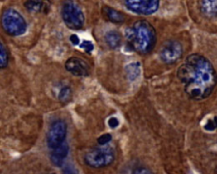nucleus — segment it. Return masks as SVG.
I'll list each match as a JSON object with an SVG mask.
<instances>
[{"instance_id":"1","label":"nucleus","mask_w":217,"mask_h":174,"mask_svg":"<svg viewBox=\"0 0 217 174\" xmlns=\"http://www.w3.org/2000/svg\"><path fill=\"white\" fill-rule=\"evenodd\" d=\"M184 90L191 99L203 100L210 96L217 85V75L210 61L200 54H191L177 71Z\"/></svg>"},{"instance_id":"2","label":"nucleus","mask_w":217,"mask_h":174,"mask_svg":"<svg viewBox=\"0 0 217 174\" xmlns=\"http://www.w3.org/2000/svg\"><path fill=\"white\" fill-rule=\"evenodd\" d=\"M128 45L140 54H148L153 51L157 42L156 30L146 20L136 21L125 31Z\"/></svg>"},{"instance_id":"3","label":"nucleus","mask_w":217,"mask_h":174,"mask_svg":"<svg viewBox=\"0 0 217 174\" xmlns=\"http://www.w3.org/2000/svg\"><path fill=\"white\" fill-rule=\"evenodd\" d=\"M1 24L5 33L11 36H21L27 29V23L24 17L12 8L3 10L1 16Z\"/></svg>"},{"instance_id":"4","label":"nucleus","mask_w":217,"mask_h":174,"mask_svg":"<svg viewBox=\"0 0 217 174\" xmlns=\"http://www.w3.org/2000/svg\"><path fill=\"white\" fill-rule=\"evenodd\" d=\"M115 160V151L110 146L94 147L88 150L84 156L86 165L93 168L105 167Z\"/></svg>"},{"instance_id":"5","label":"nucleus","mask_w":217,"mask_h":174,"mask_svg":"<svg viewBox=\"0 0 217 174\" xmlns=\"http://www.w3.org/2000/svg\"><path fill=\"white\" fill-rule=\"evenodd\" d=\"M61 16L65 25L71 30H81L84 25V14L81 8L73 2L64 3L61 9Z\"/></svg>"},{"instance_id":"6","label":"nucleus","mask_w":217,"mask_h":174,"mask_svg":"<svg viewBox=\"0 0 217 174\" xmlns=\"http://www.w3.org/2000/svg\"><path fill=\"white\" fill-rule=\"evenodd\" d=\"M67 136V124L64 120L58 119L49 127L47 136V144L50 150L64 144Z\"/></svg>"},{"instance_id":"7","label":"nucleus","mask_w":217,"mask_h":174,"mask_svg":"<svg viewBox=\"0 0 217 174\" xmlns=\"http://www.w3.org/2000/svg\"><path fill=\"white\" fill-rule=\"evenodd\" d=\"M182 53L183 49L181 43L175 40H169L162 44L159 54L160 59L164 63L172 64L181 58Z\"/></svg>"},{"instance_id":"8","label":"nucleus","mask_w":217,"mask_h":174,"mask_svg":"<svg viewBox=\"0 0 217 174\" xmlns=\"http://www.w3.org/2000/svg\"><path fill=\"white\" fill-rule=\"evenodd\" d=\"M124 4L128 10L135 14L150 15L155 13L160 7L159 0H127Z\"/></svg>"},{"instance_id":"9","label":"nucleus","mask_w":217,"mask_h":174,"mask_svg":"<svg viewBox=\"0 0 217 174\" xmlns=\"http://www.w3.org/2000/svg\"><path fill=\"white\" fill-rule=\"evenodd\" d=\"M65 67L68 72L78 77H87L90 74V67L88 63L77 57L68 58L65 63Z\"/></svg>"},{"instance_id":"10","label":"nucleus","mask_w":217,"mask_h":174,"mask_svg":"<svg viewBox=\"0 0 217 174\" xmlns=\"http://www.w3.org/2000/svg\"><path fill=\"white\" fill-rule=\"evenodd\" d=\"M50 160L52 163L56 167H61L63 165L64 161L69 153V145L66 142L60 144V146L50 150Z\"/></svg>"},{"instance_id":"11","label":"nucleus","mask_w":217,"mask_h":174,"mask_svg":"<svg viewBox=\"0 0 217 174\" xmlns=\"http://www.w3.org/2000/svg\"><path fill=\"white\" fill-rule=\"evenodd\" d=\"M102 13L104 16L105 17L108 21H109L112 23L115 24H121L125 21V15L121 12H120L117 9L111 8L109 6H104L102 8Z\"/></svg>"},{"instance_id":"12","label":"nucleus","mask_w":217,"mask_h":174,"mask_svg":"<svg viewBox=\"0 0 217 174\" xmlns=\"http://www.w3.org/2000/svg\"><path fill=\"white\" fill-rule=\"evenodd\" d=\"M199 9L206 17L215 18L217 17V0L200 1Z\"/></svg>"},{"instance_id":"13","label":"nucleus","mask_w":217,"mask_h":174,"mask_svg":"<svg viewBox=\"0 0 217 174\" xmlns=\"http://www.w3.org/2000/svg\"><path fill=\"white\" fill-rule=\"evenodd\" d=\"M106 44L111 49H116L121 43V35L117 30H109L104 36Z\"/></svg>"},{"instance_id":"14","label":"nucleus","mask_w":217,"mask_h":174,"mask_svg":"<svg viewBox=\"0 0 217 174\" xmlns=\"http://www.w3.org/2000/svg\"><path fill=\"white\" fill-rule=\"evenodd\" d=\"M25 8L30 13H40L44 9V3L42 1H36V0H31L27 1L24 3Z\"/></svg>"},{"instance_id":"15","label":"nucleus","mask_w":217,"mask_h":174,"mask_svg":"<svg viewBox=\"0 0 217 174\" xmlns=\"http://www.w3.org/2000/svg\"><path fill=\"white\" fill-rule=\"evenodd\" d=\"M127 77L130 80H134L140 75V63H131L126 67Z\"/></svg>"},{"instance_id":"16","label":"nucleus","mask_w":217,"mask_h":174,"mask_svg":"<svg viewBox=\"0 0 217 174\" xmlns=\"http://www.w3.org/2000/svg\"><path fill=\"white\" fill-rule=\"evenodd\" d=\"M9 63V54L3 43H0V69H5Z\"/></svg>"},{"instance_id":"17","label":"nucleus","mask_w":217,"mask_h":174,"mask_svg":"<svg viewBox=\"0 0 217 174\" xmlns=\"http://www.w3.org/2000/svg\"><path fill=\"white\" fill-rule=\"evenodd\" d=\"M59 100L61 102H68L71 99L72 97V90L70 86H64L63 88H61V90L59 92Z\"/></svg>"},{"instance_id":"18","label":"nucleus","mask_w":217,"mask_h":174,"mask_svg":"<svg viewBox=\"0 0 217 174\" xmlns=\"http://www.w3.org/2000/svg\"><path fill=\"white\" fill-rule=\"evenodd\" d=\"M112 140V135L110 134H104L101 136H99L97 141H98V144L101 145V146H104L107 144H109Z\"/></svg>"},{"instance_id":"19","label":"nucleus","mask_w":217,"mask_h":174,"mask_svg":"<svg viewBox=\"0 0 217 174\" xmlns=\"http://www.w3.org/2000/svg\"><path fill=\"white\" fill-rule=\"evenodd\" d=\"M79 47L88 53H91L94 50V45L91 41H83Z\"/></svg>"},{"instance_id":"20","label":"nucleus","mask_w":217,"mask_h":174,"mask_svg":"<svg viewBox=\"0 0 217 174\" xmlns=\"http://www.w3.org/2000/svg\"><path fill=\"white\" fill-rule=\"evenodd\" d=\"M217 128V117H215L213 120H209V122L206 123L205 129L207 130H214Z\"/></svg>"},{"instance_id":"21","label":"nucleus","mask_w":217,"mask_h":174,"mask_svg":"<svg viewBox=\"0 0 217 174\" xmlns=\"http://www.w3.org/2000/svg\"><path fill=\"white\" fill-rule=\"evenodd\" d=\"M108 124H109V126L110 127L111 129H115V128H117V127L119 126V124H120V121L118 120L117 117H112L109 119Z\"/></svg>"},{"instance_id":"22","label":"nucleus","mask_w":217,"mask_h":174,"mask_svg":"<svg viewBox=\"0 0 217 174\" xmlns=\"http://www.w3.org/2000/svg\"><path fill=\"white\" fill-rule=\"evenodd\" d=\"M133 174H154L152 172L146 167H137L136 168L134 172H133Z\"/></svg>"},{"instance_id":"23","label":"nucleus","mask_w":217,"mask_h":174,"mask_svg":"<svg viewBox=\"0 0 217 174\" xmlns=\"http://www.w3.org/2000/svg\"><path fill=\"white\" fill-rule=\"evenodd\" d=\"M70 42H71L74 46H76V45H78V44H80V39H79L78 36H77V35H75V34H72V35L70 36Z\"/></svg>"},{"instance_id":"24","label":"nucleus","mask_w":217,"mask_h":174,"mask_svg":"<svg viewBox=\"0 0 217 174\" xmlns=\"http://www.w3.org/2000/svg\"><path fill=\"white\" fill-rule=\"evenodd\" d=\"M64 174H75V172H74V170H73L72 168L67 167L64 170Z\"/></svg>"},{"instance_id":"25","label":"nucleus","mask_w":217,"mask_h":174,"mask_svg":"<svg viewBox=\"0 0 217 174\" xmlns=\"http://www.w3.org/2000/svg\"></svg>"}]
</instances>
